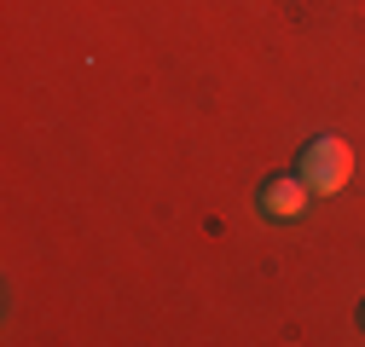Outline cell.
Masks as SVG:
<instances>
[{
  "mask_svg": "<svg viewBox=\"0 0 365 347\" xmlns=\"http://www.w3.org/2000/svg\"><path fill=\"white\" fill-rule=\"evenodd\" d=\"M296 174L313 197H336L348 180H354V145L336 139V134H313L302 151H296Z\"/></svg>",
  "mask_w": 365,
  "mask_h": 347,
  "instance_id": "obj_1",
  "label": "cell"
},
{
  "mask_svg": "<svg viewBox=\"0 0 365 347\" xmlns=\"http://www.w3.org/2000/svg\"><path fill=\"white\" fill-rule=\"evenodd\" d=\"M307 186H302V174H272V180H261L255 191V208L267 214V220H296V214L307 208Z\"/></svg>",
  "mask_w": 365,
  "mask_h": 347,
  "instance_id": "obj_2",
  "label": "cell"
},
{
  "mask_svg": "<svg viewBox=\"0 0 365 347\" xmlns=\"http://www.w3.org/2000/svg\"><path fill=\"white\" fill-rule=\"evenodd\" d=\"M359 336H365V301H359Z\"/></svg>",
  "mask_w": 365,
  "mask_h": 347,
  "instance_id": "obj_3",
  "label": "cell"
}]
</instances>
